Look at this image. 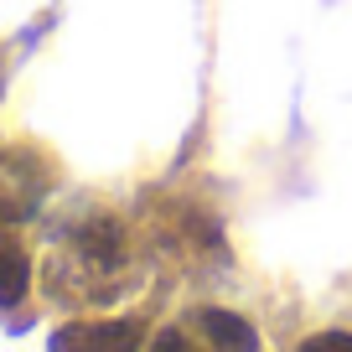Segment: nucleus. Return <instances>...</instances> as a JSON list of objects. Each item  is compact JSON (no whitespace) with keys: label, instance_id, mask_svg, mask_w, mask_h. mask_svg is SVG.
Returning a JSON list of instances; mask_svg holds the SVG:
<instances>
[{"label":"nucleus","instance_id":"nucleus-2","mask_svg":"<svg viewBox=\"0 0 352 352\" xmlns=\"http://www.w3.org/2000/svg\"><path fill=\"white\" fill-rule=\"evenodd\" d=\"M197 331L208 342V352H259V331L233 311H202Z\"/></svg>","mask_w":352,"mask_h":352},{"label":"nucleus","instance_id":"nucleus-3","mask_svg":"<svg viewBox=\"0 0 352 352\" xmlns=\"http://www.w3.org/2000/svg\"><path fill=\"white\" fill-rule=\"evenodd\" d=\"M26 285H32V264H26V254L16 249L11 239H0V311L21 306Z\"/></svg>","mask_w":352,"mask_h":352},{"label":"nucleus","instance_id":"nucleus-4","mask_svg":"<svg viewBox=\"0 0 352 352\" xmlns=\"http://www.w3.org/2000/svg\"><path fill=\"white\" fill-rule=\"evenodd\" d=\"M296 352H352V331H321V337L300 342Z\"/></svg>","mask_w":352,"mask_h":352},{"label":"nucleus","instance_id":"nucleus-5","mask_svg":"<svg viewBox=\"0 0 352 352\" xmlns=\"http://www.w3.org/2000/svg\"><path fill=\"white\" fill-rule=\"evenodd\" d=\"M145 352H192V342L182 337V331H161V337H155Z\"/></svg>","mask_w":352,"mask_h":352},{"label":"nucleus","instance_id":"nucleus-1","mask_svg":"<svg viewBox=\"0 0 352 352\" xmlns=\"http://www.w3.org/2000/svg\"><path fill=\"white\" fill-rule=\"evenodd\" d=\"M145 321L140 316H104V321H67L52 331V352H140Z\"/></svg>","mask_w":352,"mask_h":352}]
</instances>
